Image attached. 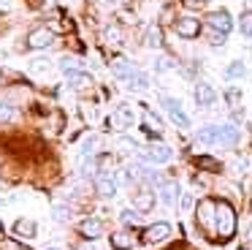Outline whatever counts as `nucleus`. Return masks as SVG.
<instances>
[{"label": "nucleus", "instance_id": "1", "mask_svg": "<svg viewBox=\"0 0 252 250\" xmlns=\"http://www.w3.org/2000/svg\"><path fill=\"white\" fill-rule=\"evenodd\" d=\"M236 231V212L230 204L217 201V239L220 242H228Z\"/></svg>", "mask_w": 252, "mask_h": 250}, {"label": "nucleus", "instance_id": "2", "mask_svg": "<svg viewBox=\"0 0 252 250\" xmlns=\"http://www.w3.org/2000/svg\"><path fill=\"white\" fill-rule=\"evenodd\" d=\"M195 217H198V226L201 228H214V231H217V201L203 199L201 204H198Z\"/></svg>", "mask_w": 252, "mask_h": 250}, {"label": "nucleus", "instance_id": "3", "mask_svg": "<svg viewBox=\"0 0 252 250\" xmlns=\"http://www.w3.org/2000/svg\"><path fill=\"white\" fill-rule=\"evenodd\" d=\"M160 103L165 106V112H168V117L174 120V123L179 125V128H187V125H190V117H187V114L182 112V103L176 101V98H168V95H163V98H160Z\"/></svg>", "mask_w": 252, "mask_h": 250}, {"label": "nucleus", "instance_id": "4", "mask_svg": "<svg viewBox=\"0 0 252 250\" xmlns=\"http://www.w3.org/2000/svg\"><path fill=\"white\" fill-rule=\"evenodd\" d=\"M206 22H209V27H212L214 33H220V36H228L230 27H233V22H230V14H228V11H212Z\"/></svg>", "mask_w": 252, "mask_h": 250}, {"label": "nucleus", "instance_id": "5", "mask_svg": "<svg viewBox=\"0 0 252 250\" xmlns=\"http://www.w3.org/2000/svg\"><path fill=\"white\" fill-rule=\"evenodd\" d=\"M52 41H55V33H52L49 27H38V30H33V33L28 36V46H30V49L52 46Z\"/></svg>", "mask_w": 252, "mask_h": 250}, {"label": "nucleus", "instance_id": "6", "mask_svg": "<svg viewBox=\"0 0 252 250\" xmlns=\"http://www.w3.org/2000/svg\"><path fill=\"white\" fill-rule=\"evenodd\" d=\"M171 234V223L160 220V223H152V226L144 231V242L147 245H155V242H163L165 237Z\"/></svg>", "mask_w": 252, "mask_h": 250}, {"label": "nucleus", "instance_id": "7", "mask_svg": "<svg viewBox=\"0 0 252 250\" xmlns=\"http://www.w3.org/2000/svg\"><path fill=\"white\" fill-rule=\"evenodd\" d=\"M144 158L152 163H168L171 158H174V152H171V147L160 144V141H155V144L147 147V152H144Z\"/></svg>", "mask_w": 252, "mask_h": 250}, {"label": "nucleus", "instance_id": "8", "mask_svg": "<svg viewBox=\"0 0 252 250\" xmlns=\"http://www.w3.org/2000/svg\"><path fill=\"white\" fill-rule=\"evenodd\" d=\"M176 33L182 38H195L201 33V22L195 16H182V19H176Z\"/></svg>", "mask_w": 252, "mask_h": 250}, {"label": "nucleus", "instance_id": "9", "mask_svg": "<svg viewBox=\"0 0 252 250\" xmlns=\"http://www.w3.org/2000/svg\"><path fill=\"white\" fill-rule=\"evenodd\" d=\"M95 188H98V196H103V199H114L117 196V179L111 177V174H100L98 182H95Z\"/></svg>", "mask_w": 252, "mask_h": 250}, {"label": "nucleus", "instance_id": "10", "mask_svg": "<svg viewBox=\"0 0 252 250\" xmlns=\"http://www.w3.org/2000/svg\"><path fill=\"white\" fill-rule=\"evenodd\" d=\"M68 79V87L71 90H90L93 87V79H90V74H84V71H71V74H65Z\"/></svg>", "mask_w": 252, "mask_h": 250}, {"label": "nucleus", "instance_id": "11", "mask_svg": "<svg viewBox=\"0 0 252 250\" xmlns=\"http://www.w3.org/2000/svg\"><path fill=\"white\" fill-rule=\"evenodd\" d=\"M236 141H239V130H236V125H217V144L233 147Z\"/></svg>", "mask_w": 252, "mask_h": 250}, {"label": "nucleus", "instance_id": "12", "mask_svg": "<svg viewBox=\"0 0 252 250\" xmlns=\"http://www.w3.org/2000/svg\"><path fill=\"white\" fill-rule=\"evenodd\" d=\"M158 193H160V201H163L165 207H174L176 199H179V185L176 182H163Z\"/></svg>", "mask_w": 252, "mask_h": 250}, {"label": "nucleus", "instance_id": "13", "mask_svg": "<svg viewBox=\"0 0 252 250\" xmlns=\"http://www.w3.org/2000/svg\"><path fill=\"white\" fill-rule=\"evenodd\" d=\"M111 71H114L117 79H125V82L130 79L133 74H136V68H133V65L127 63L125 57H114V60H111Z\"/></svg>", "mask_w": 252, "mask_h": 250}, {"label": "nucleus", "instance_id": "14", "mask_svg": "<svg viewBox=\"0 0 252 250\" xmlns=\"http://www.w3.org/2000/svg\"><path fill=\"white\" fill-rule=\"evenodd\" d=\"M79 231H82L87 239H98L100 234H103V223H100L98 217H87V220H82Z\"/></svg>", "mask_w": 252, "mask_h": 250}, {"label": "nucleus", "instance_id": "15", "mask_svg": "<svg viewBox=\"0 0 252 250\" xmlns=\"http://www.w3.org/2000/svg\"><path fill=\"white\" fill-rule=\"evenodd\" d=\"M214 98H217V92H214L206 82H198L195 84V103L198 106H209V103H214Z\"/></svg>", "mask_w": 252, "mask_h": 250}, {"label": "nucleus", "instance_id": "16", "mask_svg": "<svg viewBox=\"0 0 252 250\" xmlns=\"http://www.w3.org/2000/svg\"><path fill=\"white\" fill-rule=\"evenodd\" d=\"M133 204H136V209L138 212H149L155 207V196H152V190H138L136 196H133Z\"/></svg>", "mask_w": 252, "mask_h": 250}, {"label": "nucleus", "instance_id": "17", "mask_svg": "<svg viewBox=\"0 0 252 250\" xmlns=\"http://www.w3.org/2000/svg\"><path fill=\"white\" fill-rule=\"evenodd\" d=\"M111 125H114V128H127V125H133V109L130 106H120L114 112Z\"/></svg>", "mask_w": 252, "mask_h": 250}, {"label": "nucleus", "instance_id": "18", "mask_svg": "<svg viewBox=\"0 0 252 250\" xmlns=\"http://www.w3.org/2000/svg\"><path fill=\"white\" fill-rule=\"evenodd\" d=\"M14 234H17V237H25V239H33L35 234H38V228H35V223L33 220H17L14 223Z\"/></svg>", "mask_w": 252, "mask_h": 250}, {"label": "nucleus", "instance_id": "19", "mask_svg": "<svg viewBox=\"0 0 252 250\" xmlns=\"http://www.w3.org/2000/svg\"><path fill=\"white\" fill-rule=\"evenodd\" d=\"M111 248H114V250H130V248H133V237H130L127 231L111 234Z\"/></svg>", "mask_w": 252, "mask_h": 250}, {"label": "nucleus", "instance_id": "20", "mask_svg": "<svg viewBox=\"0 0 252 250\" xmlns=\"http://www.w3.org/2000/svg\"><path fill=\"white\" fill-rule=\"evenodd\" d=\"M195 139L201 141V144H217V125H206V128H201L195 133Z\"/></svg>", "mask_w": 252, "mask_h": 250}, {"label": "nucleus", "instance_id": "21", "mask_svg": "<svg viewBox=\"0 0 252 250\" xmlns=\"http://www.w3.org/2000/svg\"><path fill=\"white\" fill-rule=\"evenodd\" d=\"M247 74V68H244V63H241V60H236V63H230L228 68H225V79H241V76Z\"/></svg>", "mask_w": 252, "mask_h": 250}, {"label": "nucleus", "instance_id": "22", "mask_svg": "<svg viewBox=\"0 0 252 250\" xmlns=\"http://www.w3.org/2000/svg\"><path fill=\"white\" fill-rule=\"evenodd\" d=\"M49 68H52V63L46 57H38V60H33V63H30V71H33V74H38V76L49 74Z\"/></svg>", "mask_w": 252, "mask_h": 250}, {"label": "nucleus", "instance_id": "23", "mask_svg": "<svg viewBox=\"0 0 252 250\" xmlns=\"http://www.w3.org/2000/svg\"><path fill=\"white\" fill-rule=\"evenodd\" d=\"M127 84L133 87V90H147V84H149V79H147V74H133L130 79H127Z\"/></svg>", "mask_w": 252, "mask_h": 250}, {"label": "nucleus", "instance_id": "24", "mask_svg": "<svg viewBox=\"0 0 252 250\" xmlns=\"http://www.w3.org/2000/svg\"><path fill=\"white\" fill-rule=\"evenodd\" d=\"M239 30L244 33V36H250V38H252V11H244V14H241V19H239Z\"/></svg>", "mask_w": 252, "mask_h": 250}, {"label": "nucleus", "instance_id": "25", "mask_svg": "<svg viewBox=\"0 0 252 250\" xmlns=\"http://www.w3.org/2000/svg\"><path fill=\"white\" fill-rule=\"evenodd\" d=\"M82 60H73V57H63L60 60V68L65 71V74H71V71H82Z\"/></svg>", "mask_w": 252, "mask_h": 250}, {"label": "nucleus", "instance_id": "26", "mask_svg": "<svg viewBox=\"0 0 252 250\" xmlns=\"http://www.w3.org/2000/svg\"><path fill=\"white\" fill-rule=\"evenodd\" d=\"M163 36H160V27H149L147 30V46H160Z\"/></svg>", "mask_w": 252, "mask_h": 250}, {"label": "nucleus", "instance_id": "27", "mask_svg": "<svg viewBox=\"0 0 252 250\" xmlns=\"http://www.w3.org/2000/svg\"><path fill=\"white\" fill-rule=\"evenodd\" d=\"M195 163L201 168H209V171H220V163L214 161V158H209V155H201V158H195Z\"/></svg>", "mask_w": 252, "mask_h": 250}, {"label": "nucleus", "instance_id": "28", "mask_svg": "<svg viewBox=\"0 0 252 250\" xmlns=\"http://www.w3.org/2000/svg\"><path fill=\"white\" fill-rule=\"evenodd\" d=\"M52 212H55V220L57 223H65L68 217H71V209H68L65 204H55V209H52Z\"/></svg>", "mask_w": 252, "mask_h": 250}, {"label": "nucleus", "instance_id": "29", "mask_svg": "<svg viewBox=\"0 0 252 250\" xmlns=\"http://www.w3.org/2000/svg\"><path fill=\"white\" fill-rule=\"evenodd\" d=\"M120 220L125 223V226H130V223H138V209H122V212H120Z\"/></svg>", "mask_w": 252, "mask_h": 250}, {"label": "nucleus", "instance_id": "30", "mask_svg": "<svg viewBox=\"0 0 252 250\" xmlns=\"http://www.w3.org/2000/svg\"><path fill=\"white\" fill-rule=\"evenodd\" d=\"M95 144H98V139H95V136H90V139H84V141H82V152H84V155H90V152L95 150Z\"/></svg>", "mask_w": 252, "mask_h": 250}, {"label": "nucleus", "instance_id": "31", "mask_svg": "<svg viewBox=\"0 0 252 250\" xmlns=\"http://www.w3.org/2000/svg\"><path fill=\"white\" fill-rule=\"evenodd\" d=\"M14 117H17V112L11 106H6V103H0V120H14Z\"/></svg>", "mask_w": 252, "mask_h": 250}, {"label": "nucleus", "instance_id": "32", "mask_svg": "<svg viewBox=\"0 0 252 250\" xmlns=\"http://www.w3.org/2000/svg\"><path fill=\"white\" fill-rule=\"evenodd\" d=\"M0 250H30V248H22V245L14 242V239H6V242H0Z\"/></svg>", "mask_w": 252, "mask_h": 250}, {"label": "nucleus", "instance_id": "33", "mask_svg": "<svg viewBox=\"0 0 252 250\" xmlns=\"http://www.w3.org/2000/svg\"><path fill=\"white\" fill-rule=\"evenodd\" d=\"M155 68H158V71H168V68H174V60H168V57H158Z\"/></svg>", "mask_w": 252, "mask_h": 250}, {"label": "nucleus", "instance_id": "34", "mask_svg": "<svg viewBox=\"0 0 252 250\" xmlns=\"http://www.w3.org/2000/svg\"><path fill=\"white\" fill-rule=\"evenodd\" d=\"M147 128H155V130H158V133H160V128H163V125H160V120L155 117L152 112H147Z\"/></svg>", "mask_w": 252, "mask_h": 250}, {"label": "nucleus", "instance_id": "35", "mask_svg": "<svg viewBox=\"0 0 252 250\" xmlns=\"http://www.w3.org/2000/svg\"><path fill=\"white\" fill-rule=\"evenodd\" d=\"M93 171H95V163L93 161H84L82 163V177H93Z\"/></svg>", "mask_w": 252, "mask_h": 250}, {"label": "nucleus", "instance_id": "36", "mask_svg": "<svg viewBox=\"0 0 252 250\" xmlns=\"http://www.w3.org/2000/svg\"><path fill=\"white\" fill-rule=\"evenodd\" d=\"M225 95H228V103H230V106H236V103L241 101V92H239V90H228Z\"/></svg>", "mask_w": 252, "mask_h": 250}, {"label": "nucleus", "instance_id": "37", "mask_svg": "<svg viewBox=\"0 0 252 250\" xmlns=\"http://www.w3.org/2000/svg\"><path fill=\"white\" fill-rule=\"evenodd\" d=\"M106 38H109V41H120V30H117V27H109V30H106Z\"/></svg>", "mask_w": 252, "mask_h": 250}, {"label": "nucleus", "instance_id": "38", "mask_svg": "<svg viewBox=\"0 0 252 250\" xmlns=\"http://www.w3.org/2000/svg\"><path fill=\"white\" fill-rule=\"evenodd\" d=\"M190 207H192V199L190 196H182V209H190Z\"/></svg>", "mask_w": 252, "mask_h": 250}, {"label": "nucleus", "instance_id": "39", "mask_svg": "<svg viewBox=\"0 0 252 250\" xmlns=\"http://www.w3.org/2000/svg\"><path fill=\"white\" fill-rule=\"evenodd\" d=\"M247 239H250V245H252V228H250V234H247Z\"/></svg>", "mask_w": 252, "mask_h": 250}, {"label": "nucleus", "instance_id": "40", "mask_svg": "<svg viewBox=\"0 0 252 250\" xmlns=\"http://www.w3.org/2000/svg\"><path fill=\"white\" fill-rule=\"evenodd\" d=\"M46 250H60V248H46Z\"/></svg>", "mask_w": 252, "mask_h": 250}, {"label": "nucleus", "instance_id": "41", "mask_svg": "<svg viewBox=\"0 0 252 250\" xmlns=\"http://www.w3.org/2000/svg\"><path fill=\"white\" fill-rule=\"evenodd\" d=\"M0 234H3V223H0Z\"/></svg>", "mask_w": 252, "mask_h": 250}, {"label": "nucleus", "instance_id": "42", "mask_svg": "<svg viewBox=\"0 0 252 250\" xmlns=\"http://www.w3.org/2000/svg\"><path fill=\"white\" fill-rule=\"evenodd\" d=\"M201 3H203V0H201Z\"/></svg>", "mask_w": 252, "mask_h": 250}]
</instances>
